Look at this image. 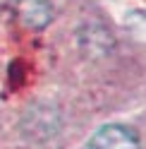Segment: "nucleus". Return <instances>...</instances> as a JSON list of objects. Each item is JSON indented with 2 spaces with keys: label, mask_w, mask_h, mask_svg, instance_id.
I'll list each match as a JSON object with an SVG mask.
<instances>
[{
  "label": "nucleus",
  "mask_w": 146,
  "mask_h": 149,
  "mask_svg": "<svg viewBox=\"0 0 146 149\" xmlns=\"http://www.w3.org/2000/svg\"><path fill=\"white\" fill-rule=\"evenodd\" d=\"M7 7L26 29H43L53 19L50 0H7Z\"/></svg>",
  "instance_id": "1"
},
{
  "label": "nucleus",
  "mask_w": 146,
  "mask_h": 149,
  "mask_svg": "<svg viewBox=\"0 0 146 149\" xmlns=\"http://www.w3.org/2000/svg\"><path fill=\"white\" fill-rule=\"evenodd\" d=\"M86 149H139V139H136V132L132 127L113 123L96 130L91 135Z\"/></svg>",
  "instance_id": "2"
}]
</instances>
